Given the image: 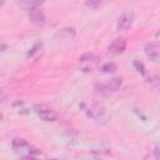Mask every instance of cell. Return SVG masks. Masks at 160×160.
Returning <instances> with one entry per match:
<instances>
[{"mask_svg":"<svg viewBox=\"0 0 160 160\" xmlns=\"http://www.w3.org/2000/svg\"><path fill=\"white\" fill-rule=\"evenodd\" d=\"M145 54L150 60H152L155 62H160V46L149 45L145 48Z\"/></svg>","mask_w":160,"mask_h":160,"instance_id":"obj_6","label":"cell"},{"mask_svg":"<svg viewBox=\"0 0 160 160\" xmlns=\"http://www.w3.org/2000/svg\"><path fill=\"white\" fill-rule=\"evenodd\" d=\"M132 21H134V12L131 10H126L119 16L116 28H118V30H128L131 26Z\"/></svg>","mask_w":160,"mask_h":160,"instance_id":"obj_1","label":"cell"},{"mask_svg":"<svg viewBox=\"0 0 160 160\" xmlns=\"http://www.w3.org/2000/svg\"><path fill=\"white\" fill-rule=\"evenodd\" d=\"M90 160H101V159H90Z\"/></svg>","mask_w":160,"mask_h":160,"instance_id":"obj_19","label":"cell"},{"mask_svg":"<svg viewBox=\"0 0 160 160\" xmlns=\"http://www.w3.org/2000/svg\"><path fill=\"white\" fill-rule=\"evenodd\" d=\"M100 1H94V0H90V1H85V5L86 6H90V8H98V6H100Z\"/></svg>","mask_w":160,"mask_h":160,"instance_id":"obj_15","label":"cell"},{"mask_svg":"<svg viewBox=\"0 0 160 160\" xmlns=\"http://www.w3.org/2000/svg\"><path fill=\"white\" fill-rule=\"evenodd\" d=\"M154 155H155L156 160H160V148H159V146L155 148V150H154Z\"/></svg>","mask_w":160,"mask_h":160,"instance_id":"obj_16","label":"cell"},{"mask_svg":"<svg viewBox=\"0 0 160 160\" xmlns=\"http://www.w3.org/2000/svg\"><path fill=\"white\" fill-rule=\"evenodd\" d=\"M132 64H134V68H135V69H136L141 75H145V74H146V71H145V66H144V64H142V62H140L139 60H134V62H132Z\"/></svg>","mask_w":160,"mask_h":160,"instance_id":"obj_13","label":"cell"},{"mask_svg":"<svg viewBox=\"0 0 160 160\" xmlns=\"http://www.w3.org/2000/svg\"><path fill=\"white\" fill-rule=\"evenodd\" d=\"M155 39H156V40H160V31H158V32L155 34Z\"/></svg>","mask_w":160,"mask_h":160,"instance_id":"obj_18","label":"cell"},{"mask_svg":"<svg viewBox=\"0 0 160 160\" xmlns=\"http://www.w3.org/2000/svg\"><path fill=\"white\" fill-rule=\"evenodd\" d=\"M29 19L31 22H34L36 25H42L45 22V15L39 8L29 11Z\"/></svg>","mask_w":160,"mask_h":160,"instance_id":"obj_5","label":"cell"},{"mask_svg":"<svg viewBox=\"0 0 160 160\" xmlns=\"http://www.w3.org/2000/svg\"><path fill=\"white\" fill-rule=\"evenodd\" d=\"M21 160H38V159H35V158H32V156H25V158H22Z\"/></svg>","mask_w":160,"mask_h":160,"instance_id":"obj_17","label":"cell"},{"mask_svg":"<svg viewBox=\"0 0 160 160\" xmlns=\"http://www.w3.org/2000/svg\"><path fill=\"white\" fill-rule=\"evenodd\" d=\"M39 116H40V119H42L44 121H56L58 120V114L56 112H54L51 109H48L46 111H42V112H40V114H38Z\"/></svg>","mask_w":160,"mask_h":160,"instance_id":"obj_10","label":"cell"},{"mask_svg":"<svg viewBox=\"0 0 160 160\" xmlns=\"http://www.w3.org/2000/svg\"><path fill=\"white\" fill-rule=\"evenodd\" d=\"M81 108L86 112V115L91 119H100L104 114L102 108H100L96 104H81Z\"/></svg>","mask_w":160,"mask_h":160,"instance_id":"obj_2","label":"cell"},{"mask_svg":"<svg viewBox=\"0 0 160 160\" xmlns=\"http://www.w3.org/2000/svg\"><path fill=\"white\" fill-rule=\"evenodd\" d=\"M126 48V40L122 39V38H119V39H115L110 46H109V51L112 52V54H120L125 50Z\"/></svg>","mask_w":160,"mask_h":160,"instance_id":"obj_3","label":"cell"},{"mask_svg":"<svg viewBox=\"0 0 160 160\" xmlns=\"http://www.w3.org/2000/svg\"><path fill=\"white\" fill-rule=\"evenodd\" d=\"M75 29L74 28H65V29H61L59 31V38L62 39V40H72L75 38Z\"/></svg>","mask_w":160,"mask_h":160,"instance_id":"obj_9","label":"cell"},{"mask_svg":"<svg viewBox=\"0 0 160 160\" xmlns=\"http://www.w3.org/2000/svg\"><path fill=\"white\" fill-rule=\"evenodd\" d=\"M41 4H42V1H36V0H22V1L19 2V5H20L22 9L29 10V11H31V10H34V9H38Z\"/></svg>","mask_w":160,"mask_h":160,"instance_id":"obj_8","label":"cell"},{"mask_svg":"<svg viewBox=\"0 0 160 160\" xmlns=\"http://www.w3.org/2000/svg\"><path fill=\"white\" fill-rule=\"evenodd\" d=\"M118 70V66L115 62H106L101 66V71L105 72V74H112Z\"/></svg>","mask_w":160,"mask_h":160,"instance_id":"obj_12","label":"cell"},{"mask_svg":"<svg viewBox=\"0 0 160 160\" xmlns=\"http://www.w3.org/2000/svg\"><path fill=\"white\" fill-rule=\"evenodd\" d=\"M12 148L16 152H31V148L30 145L24 140V139H14L12 140Z\"/></svg>","mask_w":160,"mask_h":160,"instance_id":"obj_4","label":"cell"},{"mask_svg":"<svg viewBox=\"0 0 160 160\" xmlns=\"http://www.w3.org/2000/svg\"><path fill=\"white\" fill-rule=\"evenodd\" d=\"M41 46H42V44H41V42H36V44L31 48V50L28 52V56H34V54H36V52L41 49Z\"/></svg>","mask_w":160,"mask_h":160,"instance_id":"obj_14","label":"cell"},{"mask_svg":"<svg viewBox=\"0 0 160 160\" xmlns=\"http://www.w3.org/2000/svg\"><path fill=\"white\" fill-rule=\"evenodd\" d=\"M121 82H122V80H121L120 78H112V79H110V80L104 85L105 91H108V92H110V91H116V90L121 86Z\"/></svg>","mask_w":160,"mask_h":160,"instance_id":"obj_7","label":"cell"},{"mask_svg":"<svg viewBox=\"0 0 160 160\" xmlns=\"http://www.w3.org/2000/svg\"><path fill=\"white\" fill-rule=\"evenodd\" d=\"M80 62H94L98 60V55H95L94 52H85L79 58Z\"/></svg>","mask_w":160,"mask_h":160,"instance_id":"obj_11","label":"cell"}]
</instances>
